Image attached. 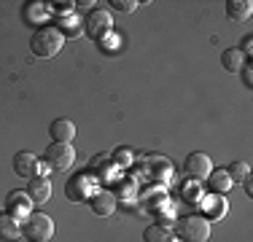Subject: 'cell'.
<instances>
[{"mask_svg": "<svg viewBox=\"0 0 253 242\" xmlns=\"http://www.w3.org/2000/svg\"><path fill=\"white\" fill-rule=\"evenodd\" d=\"M30 48H33L35 57L51 59V57H57V54L65 48V38H62V33H59L57 27H51V24H41V27L33 33V38H30Z\"/></svg>", "mask_w": 253, "mask_h": 242, "instance_id": "1", "label": "cell"}, {"mask_svg": "<svg viewBox=\"0 0 253 242\" xmlns=\"http://www.w3.org/2000/svg\"><path fill=\"white\" fill-rule=\"evenodd\" d=\"M97 191H100L97 189V175L89 172V169L76 172L73 178H68V183H65V197H68L70 202H76V204L89 202Z\"/></svg>", "mask_w": 253, "mask_h": 242, "instance_id": "2", "label": "cell"}, {"mask_svg": "<svg viewBox=\"0 0 253 242\" xmlns=\"http://www.w3.org/2000/svg\"><path fill=\"white\" fill-rule=\"evenodd\" d=\"M22 234L27 242H49L54 237V221L46 213H30L22 223Z\"/></svg>", "mask_w": 253, "mask_h": 242, "instance_id": "3", "label": "cell"}, {"mask_svg": "<svg viewBox=\"0 0 253 242\" xmlns=\"http://www.w3.org/2000/svg\"><path fill=\"white\" fill-rule=\"evenodd\" d=\"M180 242H208L210 240V221L205 215H189L178 223Z\"/></svg>", "mask_w": 253, "mask_h": 242, "instance_id": "4", "label": "cell"}, {"mask_svg": "<svg viewBox=\"0 0 253 242\" xmlns=\"http://www.w3.org/2000/svg\"><path fill=\"white\" fill-rule=\"evenodd\" d=\"M73 161H76V148L70 143H51L43 154V164L49 169H57V172L70 169Z\"/></svg>", "mask_w": 253, "mask_h": 242, "instance_id": "5", "label": "cell"}, {"mask_svg": "<svg viewBox=\"0 0 253 242\" xmlns=\"http://www.w3.org/2000/svg\"><path fill=\"white\" fill-rule=\"evenodd\" d=\"M84 33L89 35V38L94 40H102L105 35L113 33V16L108 8H94L86 14V19H84Z\"/></svg>", "mask_w": 253, "mask_h": 242, "instance_id": "6", "label": "cell"}, {"mask_svg": "<svg viewBox=\"0 0 253 242\" xmlns=\"http://www.w3.org/2000/svg\"><path fill=\"white\" fill-rule=\"evenodd\" d=\"M14 172L19 175V178H46L49 167H46L35 154H30V151H19V154L14 156Z\"/></svg>", "mask_w": 253, "mask_h": 242, "instance_id": "7", "label": "cell"}, {"mask_svg": "<svg viewBox=\"0 0 253 242\" xmlns=\"http://www.w3.org/2000/svg\"><path fill=\"white\" fill-rule=\"evenodd\" d=\"M183 169H186V175H189L191 180H208V175L213 172V161H210L208 154H202V151H194V154L186 156Z\"/></svg>", "mask_w": 253, "mask_h": 242, "instance_id": "8", "label": "cell"}, {"mask_svg": "<svg viewBox=\"0 0 253 242\" xmlns=\"http://www.w3.org/2000/svg\"><path fill=\"white\" fill-rule=\"evenodd\" d=\"M5 213L14 215L16 221H25L33 213V199L27 197V191H11L5 199Z\"/></svg>", "mask_w": 253, "mask_h": 242, "instance_id": "9", "label": "cell"}, {"mask_svg": "<svg viewBox=\"0 0 253 242\" xmlns=\"http://www.w3.org/2000/svg\"><path fill=\"white\" fill-rule=\"evenodd\" d=\"M89 207H92V213L94 215H100V218H108V215H113L116 213V207H119V202H116V197H113L111 191H97L92 199H89Z\"/></svg>", "mask_w": 253, "mask_h": 242, "instance_id": "10", "label": "cell"}, {"mask_svg": "<svg viewBox=\"0 0 253 242\" xmlns=\"http://www.w3.org/2000/svg\"><path fill=\"white\" fill-rule=\"evenodd\" d=\"M27 197L33 199V204H46L51 199V180L49 178H30Z\"/></svg>", "mask_w": 253, "mask_h": 242, "instance_id": "11", "label": "cell"}, {"mask_svg": "<svg viewBox=\"0 0 253 242\" xmlns=\"http://www.w3.org/2000/svg\"><path fill=\"white\" fill-rule=\"evenodd\" d=\"M57 30L62 33V38H81L84 35V22L70 11L65 16H57Z\"/></svg>", "mask_w": 253, "mask_h": 242, "instance_id": "12", "label": "cell"}, {"mask_svg": "<svg viewBox=\"0 0 253 242\" xmlns=\"http://www.w3.org/2000/svg\"><path fill=\"white\" fill-rule=\"evenodd\" d=\"M49 135L54 137V143H73V137H76V124H73L70 119H57V121H51Z\"/></svg>", "mask_w": 253, "mask_h": 242, "instance_id": "13", "label": "cell"}, {"mask_svg": "<svg viewBox=\"0 0 253 242\" xmlns=\"http://www.w3.org/2000/svg\"><path fill=\"white\" fill-rule=\"evenodd\" d=\"M148 167H151V178H156V180L175 178V167H172L162 154H151V156H148Z\"/></svg>", "mask_w": 253, "mask_h": 242, "instance_id": "14", "label": "cell"}, {"mask_svg": "<svg viewBox=\"0 0 253 242\" xmlns=\"http://www.w3.org/2000/svg\"><path fill=\"white\" fill-rule=\"evenodd\" d=\"M22 237V223L14 215L0 213V242H16Z\"/></svg>", "mask_w": 253, "mask_h": 242, "instance_id": "15", "label": "cell"}, {"mask_svg": "<svg viewBox=\"0 0 253 242\" xmlns=\"http://www.w3.org/2000/svg\"><path fill=\"white\" fill-rule=\"evenodd\" d=\"M202 207H205V218L208 221H221V218L226 215V210H229V204H226V199L221 197V194H213V197H208V199H202Z\"/></svg>", "mask_w": 253, "mask_h": 242, "instance_id": "16", "label": "cell"}, {"mask_svg": "<svg viewBox=\"0 0 253 242\" xmlns=\"http://www.w3.org/2000/svg\"><path fill=\"white\" fill-rule=\"evenodd\" d=\"M253 11V3L251 0H226V16L232 22H243L248 19Z\"/></svg>", "mask_w": 253, "mask_h": 242, "instance_id": "17", "label": "cell"}, {"mask_svg": "<svg viewBox=\"0 0 253 242\" xmlns=\"http://www.w3.org/2000/svg\"><path fill=\"white\" fill-rule=\"evenodd\" d=\"M208 186L213 194H221V197H224V194L232 189V178H229L226 169H215V172L208 175Z\"/></svg>", "mask_w": 253, "mask_h": 242, "instance_id": "18", "label": "cell"}, {"mask_svg": "<svg viewBox=\"0 0 253 242\" xmlns=\"http://www.w3.org/2000/svg\"><path fill=\"white\" fill-rule=\"evenodd\" d=\"M221 65H224L226 73H240V68L245 65V54L240 51L237 46H234V48H226V51L221 54Z\"/></svg>", "mask_w": 253, "mask_h": 242, "instance_id": "19", "label": "cell"}, {"mask_svg": "<svg viewBox=\"0 0 253 242\" xmlns=\"http://www.w3.org/2000/svg\"><path fill=\"white\" fill-rule=\"evenodd\" d=\"M226 172H229V178H232V183H234V180H237V183H243L245 178H251L248 161H234V164L226 167Z\"/></svg>", "mask_w": 253, "mask_h": 242, "instance_id": "20", "label": "cell"}, {"mask_svg": "<svg viewBox=\"0 0 253 242\" xmlns=\"http://www.w3.org/2000/svg\"><path fill=\"white\" fill-rule=\"evenodd\" d=\"M111 161L116 167H132V164H135V151H132V148H116Z\"/></svg>", "mask_w": 253, "mask_h": 242, "instance_id": "21", "label": "cell"}, {"mask_svg": "<svg viewBox=\"0 0 253 242\" xmlns=\"http://www.w3.org/2000/svg\"><path fill=\"white\" fill-rule=\"evenodd\" d=\"M183 199L186 202H194V204H200L202 202V189H200V180H191L189 178V183L183 186Z\"/></svg>", "mask_w": 253, "mask_h": 242, "instance_id": "22", "label": "cell"}, {"mask_svg": "<svg viewBox=\"0 0 253 242\" xmlns=\"http://www.w3.org/2000/svg\"><path fill=\"white\" fill-rule=\"evenodd\" d=\"M167 229L159 226V223H154V226H148L146 232H143V242H167Z\"/></svg>", "mask_w": 253, "mask_h": 242, "instance_id": "23", "label": "cell"}, {"mask_svg": "<svg viewBox=\"0 0 253 242\" xmlns=\"http://www.w3.org/2000/svg\"><path fill=\"white\" fill-rule=\"evenodd\" d=\"M111 194L116 197V202H119V199H124V197H129L126 202H132V197H135V183H132V180H126V178H119L116 191H111Z\"/></svg>", "mask_w": 253, "mask_h": 242, "instance_id": "24", "label": "cell"}, {"mask_svg": "<svg viewBox=\"0 0 253 242\" xmlns=\"http://www.w3.org/2000/svg\"><path fill=\"white\" fill-rule=\"evenodd\" d=\"M111 5H113L116 11H122V14H132V11H135L140 3H137V0H113Z\"/></svg>", "mask_w": 253, "mask_h": 242, "instance_id": "25", "label": "cell"}, {"mask_svg": "<svg viewBox=\"0 0 253 242\" xmlns=\"http://www.w3.org/2000/svg\"><path fill=\"white\" fill-rule=\"evenodd\" d=\"M49 5H51L49 11H54L57 16H65V14H70V11H73V5H76V3H70V0H65V3H49Z\"/></svg>", "mask_w": 253, "mask_h": 242, "instance_id": "26", "label": "cell"}, {"mask_svg": "<svg viewBox=\"0 0 253 242\" xmlns=\"http://www.w3.org/2000/svg\"><path fill=\"white\" fill-rule=\"evenodd\" d=\"M97 43H100V48H102V51H116V46H119V38L111 33V35H105L102 40H97Z\"/></svg>", "mask_w": 253, "mask_h": 242, "instance_id": "27", "label": "cell"}, {"mask_svg": "<svg viewBox=\"0 0 253 242\" xmlns=\"http://www.w3.org/2000/svg\"><path fill=\"white\" fill-rule=\"evenodd\" d=\"M240 76H243V83L251 89L253 86V68H251V62H245L243 68H240Z\"/></svg>", "mask_w": 253, "mask_h": 242, "instance_id": "28", "label": "cell"}, {"mask_svg": "<svg viewBox=\"0 0 253 242\" xmlns=\"http://www.w3.org/2000/svg\"><path fill=\"white\" fill-rule=\"evenodd\" d=\"M253 38H251V35H245V40H243V48H240V51H243L245 54V57H251V51H253Z\"/></svg>", "mask_w": 253, "mask_h": 242, "instance_id": "29", "label": "cell"}, {"mask_svg": "<svg viewBox=\"0 0 253 242\" xmlns=\"http://www.w3.org/2000/svg\"><path fill=\"white\" fill-rule=\"evenodd\" d=\"M243 186H245V191H248V194H253V183H251V178H245V180H243Z\"/></svg>", "mask_w": 253, "mask_h": 242, "instance_id": "30", "label": "cell"}, {"mask_svg": "<svg viewBox=\"0 0 253 242\" xmlns=\"http://www.w3.org/2000/svg\"><path fill=\"white\" fill-rule=\"evenodd\" d=\"M167 242H180L178 237H167Z\"/></svg>", "mask_w": 253, "mask_h": 242, "instance_id": "31", "label": "cell"}]
</instances>
